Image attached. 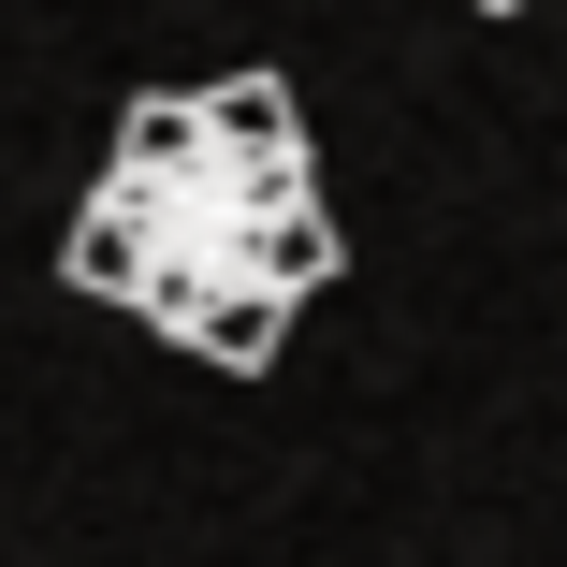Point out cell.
<instances>
[{
    "label": "cell",
    "mask_w": 567,
    "mask_h": 567,
    "mask_svg": "<svg viewBox=\"0 0 567 567\" xmlns=\"http://www.w3.org/2000/svg\"><path fill=\"white\" fill-rule=\"evenodd\" d=\"M59 277L87 306H132L175 350H204L234 306L291 320L334 277V204L306 175V132H234V117H204V87H146L117 117L102 189L73 204Z\"/></svg>",
    "instance_id": "cell-1"
},
{
    "label": "cell",
    "mask_w": 567,
    "mask_h": 567,
    "mask_svg": "<svg viewBox=\"0 0 567 567\" xmlns=\"http://www.w3.org/2000/svg\"><path fill=\"white\" fill-rule=\"evenodd\" d=\"M204 117H234V132H306V102H291L277 73H218V87H204Z\"/></svg>",
    "instance_id": "cell-2"
},
{
    "label": "cell",
    "mask_w": 567,
    "mask_h": 567,
    "mask_svg": "<svg viewBox=\"0 0 567 567\" xmlns=\"http://www.w3.org/2000/svg\"><path fill=\"white\" fill-rule=\"evenodd\" d=\"M481 16H524V0H481Z\"/></svg>",
    "instance_id": "cell-3"
}]
</instances>
